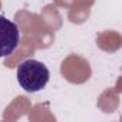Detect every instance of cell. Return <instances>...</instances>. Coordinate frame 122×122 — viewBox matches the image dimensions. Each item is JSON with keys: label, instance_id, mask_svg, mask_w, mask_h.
I'll return each instance as SVG.
<instances>
[{"label": "cell", "instance_id": "6da1fadb", "mask_svg": "<svg viewBox=\"0 0 122 122\" xmlns=\"http://www.w3.org/2000/svg\"><path fill=\"white\" fill-rule=\"evenodd\" d=\"M16 75H17V82L22 86V89L29 93L42 91L50 79V72L47 66L36 59L23 60L17 68Z\"/></svg>", "mask_w": 122, "mask_h": 122}, {"label": "cell", "instance_id": "7a4b0ae2", "mask_svg": "<svg viewBox=\"0 0 122 122\" xmlns=\"http://www.w3.org/2000/svg\"><path fill=\"white\" fill-rule=\"evenodd\" d=\"M20 42V30L17 25L0 15V57L12 55Z\"/></svg>", "mask_w": 122, "mask_h": 122}]
</instances>
